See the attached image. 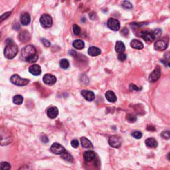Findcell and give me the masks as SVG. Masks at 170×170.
Here are the masks:
<instances>
[{
  "label": "cell",
  "instance_id": "obj_1",
  "mask_svg": "<svg viewBox=\"0 0 170 170\" xmlns=\"http://www.w3.org/2000/svg\"><path fill=\"white\" fill-rule=\"evenodd\" d=\"M21 57L23 60L28 62V63H33L38 60L39 56L37 53L35 48L33 45H27L21 50Z\"/></svg>",
  "mask_w": 170,
  "mask_h": 170
},
{
  "label": "cell",
  "instance_id": "obj_2",
  "mask_svg": "<svg viewBox=\"0 0 170 170\" xmlns=\"http://www.w3.org/2000/svg\"><path fill=\"white\" fill-rule=\"evenodd\" d=\"M12 141L13 135L10 131L6 128H0V145H9Z\"/></svg>",
  "mask_w": 170,
  "mask_h": 170
},
{
  "label": "cell",
  "instance_id": "obj_3",
  "mask_svg": "<svg viewBox=\"0 0 170 170\" xmlns=\"http://www.w3.org/2000/svg\"><path fill=\"white\" fill-rule=\"evenodd\" d=\"M18 53L17 45L14 42L10 41L7 43V45L4 50V56L8 59H11L17 55Z\"/></svg>",
  "mask_w": 170,
  "mask_h": 170
},
{
  "label": "cell",
  "instance_id": "obj_4",
  "mask_svg": "<svg viewBox=\"0 0 170 170\" xmlns=\"http://www.w3.org/2000/svg\"><path fill=\"white\" fill-rule=\"evenodd\" d=\"M10 80L13 84L19 86H25V85L28 84L29 82V80L21 78L18 75H13L12 77H11Z\"/></svg>",
  "mask_w": 170,
  "mask_h": 170
},
{
  "label": "cell",
  "instance_id": "obj_5",
  "mask_svg": "<svg viewBox=\"0 0 170 170\" xmlns=\"http://www.w3.org/2000/svg\"><path fill=\"white\" fill-rule=\"evenodd\" d=\"M40 23L44 28H49L53 25L52 17L48 14L43 15L40 18Z\"/></svg>",
  "mask_w": 170,
  "mask_h": 170
},
{
  "label": "cell",
  "instance_id": "obj_6",
  "mask_svg": "<svg viewBox=\"0 0 170 170\" xmlns=\"http://www.w3.org/2000/svg\"><path fill=\"white\" fill-rule=\"evenodd\" d=\"M109 145L114 148H120L122 144V139L118 135H112L108 140Z\"/></svg>",
  "mask_w": 170,
  "mask_h": 170
},
{
  "label": "cell",
  "instance_id": "obj_7",
  "mask_svg": "<svg viewBox=\"0 0 170 170\" xmlns=\"http://www.w3.org/2000/svg\"><path fill=\"white\" fill-rule=\"evenodd\" d=\"M107 26L111 30L117 31L120 29V23L118 19H114V18H110V19L108 20Z\"/></svg>",
  "mask_w": 170,
  "mask_h": 170
},
{
  "label": "cell",
  "instance_id": "obj_8",
  "mask_svg": "<svg viewBox=\"0 0 170 170\" xmlns=\"http://www.w3.org/2000/svg\"><path fill=\"white\" fill-rule=\"evenodd\" d=\"M50 151L56 155H62L66 151L64 147L59 143H54L50 146Z\"/></svg>",
  "mask_w": 170,
  "mask_h": 170
},
{
  "label": "cell",
  "instance_id": "obj_9",
  "mask_svg": "<svg viewBox=\"0 0 170 170\" xmlns=\"http://www.w3.org/2000/svg\"><path fill=\"white\" fill-rule=\"evenodd\" d=\"M140 36L143 39L146 41V42L150 43L153 42V41L155 39V35L153 33H151L150 31H143L140 33Z\"/></svg>",
  "mask_w": 170,
  "mask_h": 170
},
{
  "label": "cell",
  "instance_id": "obj_10",
  "mask_svg": "<svg viewBox=\"0 0 170 170\" xmlns=\"http://www.w3.org/2000/svg\"><path fill=\"white\" fill-rule=\"evenodd\" d=\"M161 76V69L159 66H157L154 70L151 73V74L149 76L148 80L151 82H155L160 79Z\"/></svg>",
  "mask_w": 170,
  "mask_h": 170
},
{
  "label": "cell",
  "instance_id": "obj_11",
  "mask_svg": "<svg viewBox=\"0 0 170 170\" xmlns=\"http://www.w3.org/2000/svg\"><path fill=\"white\" fill-rule=\"evenodd\" d=\"M167 46H168V43L163 39L158 40L154 43L155 49L159 50V51H162V50H165L167 49Z\"/></svg>",
  "mask_w": 170,
  "mask_h": 170
},
{
  "label": "cell",
  "instance_id": "obj_12",
  "mask_svg": "<svg viewBox=\"0 0 170 170\" xmlns=\"http://www.w3.org/2000/svg\"><path fill=\"white\" fill-rule=\"evenodd\" d=\"M43 80L46 84L53 85L56 82L57 78L51 74H46L43 77Z\"/></svg>",
  "mask_w": 170,
  "mask_h": 170
},
{
  "label": "cell",
  "instance_id": "obj_13",
  "mask_svg": "<svg viewBox=\"0 0 170 170\" xmlns=\"http://www.w3.org/2000/svg\"><path fill=\"white\" fill-rule=\"evenodd\" d=\"M81 95L87 101H93L95 98V95L93 92L88 90L82 91Z\"/></svg>",
  "mask_w": 170,
  "mask_h": 170
},
{
  "label": "cell",
  "instance_id": "obj_14",
  "mask_svg": "<svg viewBox=\"0 0 170 170\" xmlns=\"http://www.w3.org/2000/svg\"><path fill=\"white\" fill-rule=\"evenodd\" d=\"M47 114L48 117H49V118L51 119H54L55 118H57V116H58L59 110L57 107L51 106L48 108Z\"/></svg>",
  "mask_w": 170,
  "mask_h": 170
},
{
  "label": "cell",
  "instance_id": "obj_15",
  "mask_svg": "<svg viewBox=\"0 0 170 170\" xmlns=\"http://www.w3.org/2000/svg\"><path fill=\"white\" fill-rule=\"evenodd\" d=\"M31 35L27 31H23L21 32L19 35V40L23 43H27L30 40Z\"/></svg>",
  "mask_w": 170,
  "mask_h": 170
},
{
  "label": "cell",
  "instance_id": "obj_16",
  "mask_svg": "<svg viewBox=\"0 0 170 170\" xmlns=\"http://www.w3.org/2000/svg\"><path fill=\"white\" fill-rule=\"evenodd\" d=\"M29 73H31L34 76H39L41 73V68L38 65H33L29 67Z\"/></svg>",
  "mask_w": 170,
  "mask_h": 170
},
{
  "label": "cell",
  "instance_id": "obj_17",
  "mask_svg": "<svg viewBox=\"0 0 170 170\" xmlns=\"http://www.w3.org/2000/svg\"><path fill=\"white\" fill-rule=\"evenodd\" d=\"M96 157L95 153L93 151H86L83 154V158L86 162H91Z\"/></svg>",
  "mask_w": 170,
  "mask_h": 170
},
{
  "label": "cell",
  "instance_id": "obj_18",
  "mask_svg": "<svg viewBox=\"0 0 170 170\" xmlns=\"http://www.w3.org/2000/svg\"><path fill=\"white\" fill-rule=\"evenodd\" d=\"M105 97L110 102H115L117 100V97L115 93L112 91H108L105 93Z\"/></svg>",
  "mask_w": 170,
  "mask_h": 170
},
{
  "label": "cell",
  "instance_id": "obj_19",
  "mask_svg": "<svg viewBox=\"0 0 170 170\" xmlns=\"http://www.w3.org/2000/svg\"><path fill=\"white\" fill-rule=\"evenodd\" d=\"M20 21L21 23V24L23 25H29V23H30L31 21V17L29 13H23L21 16Z\"/></svg>",
  "mask_w": 170,
  "mask_h": 170
},
{
  "label": "cell",
  "instance_id": "obj_20",
  "mask_svg": "<svg viewBox=\"0 0 170 170\" xmlns=\"http://www.w3.org/2000/svg\"><path fill=\"white\" fill-rule=\"evenodd\" d=\"M130 46L133 48V49H138V50H141L144 48L143 43H142L141 41H140L137 39H134L131 41Z\"/></svg>",
  "mask_w": 170,
  "mask_h": 170
},
{
  "label": "cell",
  "instance_id": "obj_21",
  "mask_svg": "<svg viewBox=\"0 0 170 170\" xmlns=\"http://www.w3.org/2000/svg\"><path fill=\"white\" fill-rule=\"evenodd\" d=\"M88 53L89 55H91V56L96 57V56H98V55H99L101 53V50L99 49V48L93 46V47H90L88 48Z\"/></svg>",
  "mask_w": 170,
  "mask_h": 170
},
{
  "label": "cell",
  "instance_id": "obj_22",
  "mask_svg": "<svg viewBox=\"0 0 170 170\" xmlns=\"http://www.w3.org/2000/svg\"><path fill=\"white\" fill-rule=\"evenodd\" d=\"M80 142H81V145L83 148H93V146L92 142L89 140L88 139H87L85 137H82L80 138Z\"/></svg>",
  "mask_w": 170,
  "mask_h": 170
},
{
  "label": "cell",
  "instance_id": "obj_23",
  "mask_svg": "<svg viewBox=\"0 0 170 170\" xmlns=\"http://www.w3.org/2000/svg\"><path fill=\"white\" fill-rule=\"evenodd\" d=\"M145 144L148 148H155L158 146V142L153 138H150L147 139L145 142Z\"/></svg>",
  "mask_w": 170,
  "mask_h": 170
},
{
  "label": "cell",
  "instance_id": "obj_24",
  "mask_svg": "<svg viewBox=\"0 0 170 170\" xmlns=\"http://www.w3.org/2000/svg\"><path fill=\"white\" fill-rule=\"evenodd\" d=\"M84 41L81 39H77L73 41V46L74 47L75 49L81 50L84 47Z\"/></svg>",
  "mask_w": 170,
  "mask_h": 170
},
{
  "label": "cell",
  "instance_id": "obj_25",
  "mask_svg": "<svg viewBox=\"0 0 170 170\" xmlns=\"http://www.w3.org/2000/svg\"><path fill=\"white\" fill-rule=\"evenodd\" d=\"M125 45L124 44L123 42L122 41H117L116 43V46H115V50L116 52L119 53H124V51L125 50Z\"/></svg>",
  "mask_w": 170,
  "mask_h": 170
},
{
  "label": "cell",
  "instance_id": "obj_26",
  "mask_svg": "<svg viewBox=\"0 0 170 170\" xmlns=\"http://www.w3.org/2000/svg\"><path fill=\"white\" fill-rule=\"evenodd\" d=\"M61 156L63 160L67 161V162H73V160H74L73 159V156L71 155L67 151H66L65 153H63L62 155H61Z\"/></svg>",
  "mask_w": 170,
  "mask_h": 170
},
{
  "label": "cell",
  "instance_id": "obj_27",
  "mask_svg": "<svg viewBox=\"0 0 170 170\" xmlns=\"http://www.w3.org/2000/svg\"><path fill=\"white\" fill-rule=\"evenodd\" d=\"M13 102L15 104H21L23 102V97L21 95H16L13 98Z\"/></svg>",
  "mask_w": 170,
  "mask_h": 170
},
{
  "label": "cell",
  "instance_id": "obj_28",
  "mask_svg": "<svg viewBox=\"0 0 170 170\" xmlns=\"http://www.w3.org/2000/svg\"><path fill=\"white\" fill-rule=\"evenodd\" d=\"M11 165L7 162H2L0 163V170H10Z\"/></svg>",
  "mask_w": 170,
  "mask_h": 170
},
{
  "label": "cell",
  "instance_id": "obj_29",
  "mask_svg": "<svg viewBox=\"0 0 170 170\" xmlns=\"http://www.w3.org/2000/svg\"><path fill=\"white\" fill-rule=\"evenodd\" d=\"M60 66L63 69H67L69 67V62L66 59H63L60 61Z\"/></svg>",
  "mask_w": 170,
  "mask_h": 170
},
{
  "label": "cell",
  "instance_id": "obj_30",
  "mask_svg": "<svg viewBox=\"0 0 170 170\" xmlns=\"http://www.w3.org/2000/svg\"><path fill=\"white\" fill-rule=\"evenodd\" d=\"M73 33L75 35H79L80 33H81V29H80V27L77 24H75L73 25Z\"/></svg>",
  "mask_w": 170,
  "mask_h": 170
},
{
  "label": "cell",
  "instance_id": "obj_31",
  "mask_svg": "<svg viewBox=\"0 0 170 170\" xmlns=\"http://www.w3.org/2000/svg\"><path fill=\"white\" fill-rule=\"evenodd\" d=\"M122 6L125 9H132L133 8L132 4L131 3L130 1H123L122 4Z\"/></svg>",
  "mask_w": 170,
  "mask_h": 170
},
{
  "label": "cell",
  "instance_id": "obj_32",
  "mask_svg": "<svg viewBox=\"0 0 170 170\" xmlns=\"http://www.w3.org/2000/svg\"><path fill=\"white\" fill-rule=\"evenodd\" d=\"M132 135L135 139H140L142 137V134L140 131H135V132H132Z\"/></svg>",
  "mask_w": 170,
  "mask_h": 170
},
{
  "label": "cell",
  "instance_id": "obj_33",
  "mask_svg": "<svg viewBox=\"0 0 170 170\" xmlns=\"http://www.w3.org/2000/svg\"><path fill=\"white\" fill-rule=\"evenodd\" d=\"M161 136H162L164 139L168 140L170 138V133L169 131H164L161 134Z\"/></svg>",
  "mask_w": 170,
  "mask_h": 170
},
{
  "label": "cell",
  "instance_id": "obj_34",
  "mask_svg": "<svg viewBox=\"0 0 170 170\" xmlns=\"http://www.w3.org/2000/svg\"><path fill=\"white\" fill-rule=\"evenodd\" d=\"M11 14V12H6V13H4L3 15L0 16V23H1L3 20L6 19L7 18H8Z\"/></svg>",
  "mask_w": 170,
  "mask_h": 170
},
{
  "label": "cell",
  "instance_id": "obj_35",
  "mask_svg": "<svg viewBox=\"0 0 170 170\" xmlns=\"http://www.w3.org/2000/svg\"><path fill=\"white\" fill-rule=\"evenodd\" d=\"M126 57H127L126 56V54L122 53H119V55H118V59L120 61H124L126 60Z\"/></svg>",
  "mask_w": 170,
  "mask_h": 170
},
{
  "label": "cell",
  "instance_id": "obj_36",
  "mask_svg": "<svg viewBox=\"0 0 170 170\" xmlns=\"http://www.w3.org/2000/svg\"><path fill=\"white\" fill-rule=\"evenodd\" d=\"M70 144H71V146H72L73 148H77L79 146V142L77 140H73L70 142Z\"/></svg>",
  "mask_w": 170,
  "mask_h": 170
},
{
  "label": "cell",
  "instance_id": "obj_37",
  "mask_svg": "<svg viewBox=\"0 0 170 170\" xmlns=\"http://www.w3.org/2000/svg\"><path fill=\"white\" fill-rule=\"evenodd\" d=\"M127 120L130 122H134L136 120V118L132 114H128L127 115Z\"/></svg>",
  "mask_w": 170,
  "mask_h": 170
},
{
  "label": "cell",
  "instance_id": "obj_38",
  "mask_svg": "<svg viewBox=\"0 0 170 170\" xmlns=\"http://www.w3.org/2000/svg\"><path fill=\"white\" fill-rule=\"evenodd\" d=\"M153 34H154L155 37L156 39V38L160 37L161 36V35H162V32H161L160 29H155V30L154 31V32H153Z\"/></svg>",
  "mask_w": 170,
  "mask_h": 170
},
{
  "label": "cell",
  "instance_id": "obj_39",
  "mask_svg": "<svg viewBox=\"0 0 170 170\" xmlns=\"http://www.w3.org/2000/svg\"><path fill=\"white\" fill-rule=\"evenodd\" d=\"M18 170H32V169L29 165H24L21 167Z\"/></svg>",
  "mask_w": 170,
  "mask_h": 170
},
{
  "label": "cell",
  "instance_id": "obj_40",
  "mask_svg": "<svg viewBox=\"0 0 170 170\" xmlns=\"http://www.w3.org/2000/svg\"><path fill=\"white\" fill-rule=\"evenodd\" d=\"M130 88L131 89V90H134V91H138L140 90V89H141V88H140L139 87H138L136 85L133 84H131L130 85Z\"/></svg>",
  "mask_w": 170,
  "mask_h": 170
},
{
  "label": "cell",
  "instance_id": "obj_41",
  "mask_svg": "<svg viewBox=\"0 0 170 170\" xmlns=\"http://www.w3.org/2000/svg\"><path fill=\"white\" fill-rule=\"evenodd\" d=\"M41 142H43V143L46 144V143H47L48 142H49V138H48V137L47 136V135H43V136H41Z\"/></svg>",
  "mask_w": 170,
  "mask_h": 170
},
{
  "label": "cell",
  "instance_id": "obj_42",
  "mask_svg": "<svg viewBox=\"0 0 170 170\" xmlns=\"http://www.w3.org/2000/svg\"><path fill=\"white\" fill-rule=\"evenodd\" d=\"M41 41H42L43 43L45 45V46H46V47H49V46L50 45V43L49 42V41L45 39H43Z\"/></svg>",
  "mask_w": 170,
  "mask_h": 170
},
{
  "label": "cell",
  "instance_id": "obj_43",
  "mask_svg": "<svg viewBox=\"0 0 170 170\" xmlns=\"http://www.w3.org/2000/svg\"><path fill=\"white\" fill-rule=\"evenodd\" d=\"M147 130H148L155 131V128L154 127H153V126H148V127L147 128Z\"/></svg>",
  "mask_w": 170,
  "mask_h": 170
},
{
  "label": "cell",
  "instance_id": "obj_44",
  "mask_svg": "<svg viewBox=\"0 0 170 170\" xmlns=\"http://www.w3.org/2000/svg\"><path fill=\"white\" fill-rule=\"evenodd\" d=\"M1 32H0V38H1Z\"/></svg>",
  "mask_w": 170,
  "mask_h": 170
}]
</instances>
